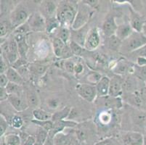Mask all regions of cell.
<instances>
[{"mask_svg":"<svg viewBox=\"0 0 146 145\" xmlns=\"http://www.w3.org/2000/svg\"><path fill=\"white\" fill-rule=\"evenodd\" d=\"M15 40L16 41L18 46V52H19L20 58L26 59V54L28 52L29 46L26 40V35L23 34H15L14 35Z\"/></svg>","mask_w":146,"mask_h":145,"instance_id":"e0dca14e","label":"cell"},{"mask_svg":"<svg viewBox=\"0 0 146 145\" xmlns=\"http://www.w3.org/2000/svg\"><path fill=\"white\" fill-rule=\"evenodd\" d=\"M134 33V30L129 23H123L118 26L115 35L121 41L124 42Z\"/></svg>","mask_w":146,"mask_h":145,"instance_id":"2e32d148","label":"cell"},{"mask_svg":"<svg viewBox=\"0 0 146 145\" xmlns=\"http://www.w3.org/2000/svg\"><path fill=\"white\" fill-rule=\"evenodd\" d=\"M36 142V138L34 136L29 135V137L23 143V145H35Z\"/></svg>","mask_w":146,"mask_h":145,"instance_id":"7dc6e473","label":"cell"},{"mask_svg":"<svg viewBox=\"0 0 146 145\" xmlns=\"http://www.w3.org/2000/svg\"><path fill=\"white\" fill-rule=\"evenodd\" d=\"M58 38L63 41L66 44H68L71 40V32L67 28L61 27L58 34Z\"/></svg>","mask_w":146,"mask_h":145,"instance_id":"83f0119b","label":"cell"},{"mask_svg":"<svg viewBox=\"0 0 146 145\" xmlns=\"http://www.w3.org/2000/svg\"><path fill=\"white\" fill-rule=\"evenodd\" d=\"M30 73L35 76H42L48 69V66L39 63H32L29 66Z\"/></svg>","mask_w":146,"mask_h":145,"instance_id":"ffe728a7","label":"cell"},{"mask_svg":"<svg viewBox=\"0 0 146 145\" xmlns=\"http://www.w3.org/2000/svg\"><path fill=\"white\" fill-rule=\"evenodd\" d=\"M123 139L127 145H143L144 142L143 134L139 132L127 133Z\"/></svg>","mask_w":146,"mask_h":145,"instance_id":"ac0fdd59","label":"cell"},{"mask_svg":"<svg viewBox=\"0 0 146 145\" xmlns=\"http://www.w3.org/2000/svg\"><path fill=\"white\" fill-rule=\"evenodd\" d=\"M32 114L34 118V120L40 121L51 120L52 116V114L50 113L49 112L40 108H36L33 110Z\"/></svg>","mask_w":146,"mask_h":145,"instance_id":"44dd1931","label":"cell"},{"mask_svg":"<svg viewBox=\"0 0 146 145\" xmlns=\"http://www.w3.org/2000/svg\"><path fill=\"white\" fill-rule=\"evenodd\" d=\"M122 42L116 35H113L108 38V46L111 50L114 51H119L121 50Z\"/></svg>","mask_w":146,"mask_h":145,"instance_id":"f1b7e54d","label":"cell"},{"mask_svg":"<svg viewBox=\"0 0 146 145\" xmlns=\"http://www.w3.org/2000/svg\"><path fill=\"white\" fill-rule=\"evenodd\" d=\"M134 70L135 66H132L131 62L124 60H119L113 69L114 73L118 75H124L129 73H134Z\"/></svg>","mask_w":146,"mask_h":145,"instance_id":"8fae6325","label":"cell"},{"mask_svg":"<svg viewBox=\"0 0 146 145\" xmlns=\"http://www.w3.org/2000/svg\"><path fill=\"white\" fill-rule=\"evenodd\" d=\"M9 68L10 67H8L7 65L6 60L1 55V57H0V73H5L7 70H8Z\"/></svg>","mask_w":146,"mask_h":145,"instance_id":"ee69618b","label":"cell"},{"mask_svg":"<svg viewBox=\"0 0 146 145\" xmlns=\"http://www.w3.org/2000/svg\"><path fill=\"white\" fill-rule=\"evenodd\" d=\"M134 73L139 79L146 83V66L140 67V66H138L136 65V66H135Z\"/></svg>","mask_w":146,"mask_h":145,"instance_id":"836d02e7","label":"cell"},{"mask_svg":"<svg viewBox=\"0 0 146 145\" xmlns=\"http://www.w3.org/2000/svg\"><path fill=\"white\" fill-rule=\"evenodd\" d=\"M21 143L20 136L15 134H8L5 135L3 145H21Z\"/></svg>","mask_w":146,"mask_h":145,"instance_id":"d4e9b609","label":"cell"},{"mask_svg":"<svg viewBox=\"0 0 146 145\" xmlns=\"http://www.w3.org/2000/svg\"><path fill=\"white\" fill-rule=\"evenodd\" d=\"M9 125H11L15 128H21L23 125V120L19 115H13L8 121Z\"/></svg>","mask_w":146,"mask_h":145,"instance_id":"e575fe53","label":"cell"},{"mask_svg":"<svg viewBox=\"0 0 146 145\" xmlns=\"http://www.w3.org/2000/svg\"><path fill=\"white\" fill-rule=\"evenodd\" d=\"M77 125V123L70 121H60L54 122V125L51 131L49 132V135L55 137V136L59 133H61L64 128L68 127H74Z\"/></svg>","mask_w":146,"mask_h":145,"instance_id":"5bb4252c","label":"cell"},{"mask_svg":"<svg viewBox=\"0 0 146 145\" xmlns=\"http://www.w3.org/2000/svg\"><path fill=\"white\" fill-rule=\"evenodd\" d=\"M6 90L7 93L10 94H16V95H20L21 92L22 91V88L21 85L16 84V83L9 82L7 86H6Z\"/></svg>","mask_w":146,"mask_h":145,"instance_id":"1f68e13d","label":"cell"},{"mask_svg":"<svg viewBox=\"0 0 146 145\" xmlns=\"http://www.w3.org/2000/svg\"><path fill=\"white\" fill-rule=\"evenodd\" d=\"M29 12L24 7L18 6L13 10L10 14V24L13 28L16 29L23 24L26 23L29 20Z\"/></svg>","mask_w":146,"mask_h":145,"instance_id":"277c9868","label":"cell"},{"mask_svg":"<svg viewBox=\"0 0 146 145\" xmlns=\"http://www.w3.org/2000/svg\"><path fill=\"white\" fill-rule=\"evenodd\" d=\"M118 26L113 17H108L103 24V31L105 36L110 38L112 36L116 34Z\"/></svg>","mask_w":146,"mask_h":145,"instance_id":"9a60e30c","label":"cell"},{"mask_svg":"<svg viewBox=\"0 0 146 145\" xmlns=\"http://www.w3.org/2000/svg\"><path fill=\"white\" fill-rule=\"evenodd\" d=\"M32 122L35 123L36 125L39 126L41 128H43L45 131L50 132L52 130L54 125V122L52 120H49V121H36V120H33Z\"/></svg>","mask_w":146,"mask_h":145,"instance_id":"4dcf8cb0","label":"cell"},{"mask_svg":"<svg viewBox=\"0 0 146 145\" xmlns=\"http://www.w3.org/2000/svg\"><path fill=\"white\" fill-rule=\"evenodd\" d=\"M7 100L9 101L12 107L16 110L17 112H23L27 110L29 107L27 102H25L20 95L16 94H10Z\"/></svg>","mask_w":146,"mask_h":145,"instance_id":"7c38bea8","label":"cell"},{"mask_svg":"<svg viewBox=\"0 0 146 145\" xmlns=\"http://www.w3.org/2000/svg\"><path fill=\"white\" fill-rule=\"evenodd\" d=\"M58 7L52 1H43L40 6V13L46 20H50L57 17Z\"/></svg>","mask_w":146,"mask_h":145,"instance_id":"ba28073f","label":"cell"},{"mask_svg":"<svg viewBox=\"0 0 146 145\" xmlns=\"http://www.w3.org/2000/svg\"><path fill=\"white\" fill-rule=\"evenodd\" d=\"M133 121L135 124L141 128L146 127V113L143 111H137L133 115Z\"/></svg>","mask_w":146,"mask_h":145,"instance_id":"4316f807","label":"cell"},{"mask_svg":"<svg viewBox=\"0 0 146 145\" xmlns=\"http://www.w3.org/2000/svg\"><path fill=\"white\" fill-rule=\"evenodd\" d=\"M9 94L5 88L0 87V101L4 102V101L8 99Z\"/></svg>","mask_w":146,"mask_h":145,"instance_id":"bcb514c9","label":"cell"},{"mask_svg":"<svg viewBox=\"0 0 146 145\" xmlns=\"http://www.w3.org/2000/svg\"><path fill=\"white\" fill-rule=\"evenodd\" d=\"M26 102H27L29 107L32 108L36 109V107L39 105V98L38 94L34 91H29L26 96Z\"/></svg>","mask_w":146,"mask_h":145,"instance_id":"cb8c5ba5","label":"cell"},{"mask_svg":"<svg viewBox=\"0 0 146 145\" xmlns=\"http://www.w3.org/2000/svg\"><path fill=\"white\" fill-rule=\"evenodd\" d=\"M31 30L32 31H42L46 30L47 21L45 18L39 12L31 14L27 21Z\"/></svg>","mask_w":146,"mask_h":145,"instance_id":"5b68a950","label":"cell"},{"mask_svg":"<svg viewBox=\"0 0 146 145\" xmlns=\"http://www.w3.org/2000/svg\"><path fill=\"white\" fill-rule=\"evenodd\" d=\"M146 44V36L143 33L134 31L127 39L122 42L121 50L124 53H132Z\"/></svg>","mask_w":146,"mask_h":145,"instance_id":"7a4b0ae2","label":"cell"},{"mask_svg":"<svg viewBox=\"0 0 146 145\" xmlns=\"http://www.w3.org/2000/svg\"><path fill=\"white\" fill-rule=\"evenodd\" d=\"M54 142L55 145H71V137L62 132L55 136Z\"/></svg>","mask_w":146,"mask_h":145,"instance_id":"484cf974","label":"cell"},{"mask_svg":"<svg viewBox=\"0 0 146 145\" xmlns=\"http://www.w3.org/2000/svg\"><path fill=\"white\" fill-rule=\"evenodd\" d=\"M75 66L76 64L72 60H66L64 62V64H63L65 70L68 72V73H74Z\"/></svg>","mask_w":146,"mask_h":145,"instance_id":"60d3db41","label":"cell"},{"mask_svg":"<svg viewBox=\"0 0 146 145\" xmlns=\"http://www.w3.org/2000/svg\"><path fill=\"white\" fill-rule=\"evenodd\" d=\"M76 91L82 99L87 102H92L97 96L95 86L88 83H81L76 86Z\"/></svg>","mask_w":146,"mask_h":145,"instance_id":"8992f818","label":"cell"},{"mask_svg":"<svg viewBox=\"0 0 146 145\" xmlns=\"http://www.w3.org/2000/svg\"><path fill=\"white\" fill-rule=\"evenodd\" d=\"M52 46L55 55L56 56L57 58H61L63 50H64V48L66 46V44L63 41H61L58 37H56V38H54V39H53Z\"/></svg>","mask_w":146,"mask_h":145,"instance_id":"603a6c76","label":"cell"},{"mask_svg":"<svg viewBox=\"0 0 146 145\" xmlns=\"http://www.w3.org/2000/svg\"><path fill=\"white\" fill-rule=\"evenodd\" d=\"M110 81H111V79L108 77L103 76L101 79L98 81V83L95 85L98 97H106L109 94Z\"/></svg>","mask_w":146,"mask_h":145,"instance_id":"4fadbf2b","label":"cell"},{"mask_svg":"<svg viewBox=\"0 0 146 145\" xmlns=\"http://www.w3.org/2000/svg\"><path fill=\"white\" fill-rule=\"evenodd\" d=\"M71 107H66L59 111L55 112V113L52 114V121L53 122L60 121H64L65 119L68 118L70 113H71Z\"/></svg>","mask_w":146,"mask_h":145,"instance_id":"7402d4cb","label":"cell"},{"mask_svg":"<svg viewBox=\"0 0 146 145\" xmlns=\"http://www.w3.org/2000/svg\"><path fill=\"white\" fill-rule=\"evenodd\" d=\"M47 104H48V106L50 108L56 109L59 105V101L56 99H50L47 102Z\"/></svg>","mask_w":146,"mask_h":145,"instance_id":"c3c4849f","label":"cell"},{"mask_svg":"<svg viewBox=\"0 0 146 145\" xmlns=\"http://www.w3.org/2000/svg\"><path fill=\"white\" fill-rule=\"evenodd\" d=\"M130 26L135 32L142 33L144 24L146 21L143 16L138 14L136 11L133 10L132 8H130Z\"/></svg>","mask_w":146,"mask_h":145,"instance_id":"30bf717a","label":"cell"},{"mask_svg":"<svg viewBox=\"0 0 146 145\" xmlns=\"http://www.w3.org/2000/svg\"><path fill=\"white\" fill-rule=\"evenodd\" d=\"M84 70V66L82 64L77 63L76 64L75 69H74V73L76 74H80L82 73Z\"/></svg>","mask_w":146,"mask_h":145,"instance_id":"816d5d0a","label":"cell"},{"mask_svg":"<svg viewBox=\"0 0 146 145\" xmlns=\"http://www.w3.org/2000/svg\"><path fill=\"white\" fill-rule=\"evenodd\" d=\"M26 65H27L26 59L19 58L16 62L12 65V68L14 69H15V70H18V69H19L20 68L23 67V66H26Z\"/></svg>","mask_w":146,"mask_h":145,"instance_id":"7bdbcfd3","label":"cell"},{"mask_svg":"<svg viewBox=\"0 0 146 145\" xmlns=\"http://www.w3.org/2000/svg\"><path fill=\"white\" fill-rule=\"evenodd\" d=\"M82 2L90 6V7L93 8V9H97L98 7V5H99V2L95 1V0H92V1H83Z\"/></svg>","mask_w":146,"mask_h":145,"instance_id":"681fc988","label":"cell"},{"mask_svg":"<svg viewBox=\"0 0 146 145\" xmlns=\"http://www.w3.org/2000/svg\"><path fill=\"white\" fill-rule=\"evenodd\" d=\"M10 26H12L11 24L10 25L8 23L5 22V21H1V24H0V37H1V39L6 36L7 34H8L10 28Z\"/></svg>","mask_w":146,"mask_h":145,"instance_id":"74e56055","label":"cell"},{"mask_svg":"<svg viewBox=\"0 0 146 145\" xmlns=\"http://www.w3.org/2000/svg\"><path fill=\"white\" fill-rule=\"evenodd\" d=\"M137 61V66L143 67V66H146V58L139 57L136 58Z\"/></svg>","mask_w":146,"mask_h":145,"instance_id":"f907efd6","label":"cell"},{"mask_svg":"<svg viewBox=\"0 0 146 145\" xmlns=\"http://www.w3.org/2000/svg\"><path fill=\"white\" fill-rule=\"evenodd\" d=\"M7 78H8L9 81L12 82V83H16L18 85H22L24 82V79L20 75V73L17 71L15 69L13 68L12 67H10L8 70H7L5 73Z\"/></svg>","mask_w":146,"mask_h":145,"instance_id":"d6986e66","label":"cell"},{"mask_svg":"<svg viewBox=\"0 0 146 145\" xmlns=\"http://www.w3.org/2000/svg\"><path fill=\"white\" fill-rule=\"evenodd\" d=\"M9 82L10 81H9L8 78H7L6 74H0V87L6 88Z\"/></svg>","mask_w":146,"mask_h":145,"instance_id":"f6af8a7d","label":"cell"},{"mask_svg":"<svg viewBox=\"0 0 146 145\" xmlns=\"http://www.w3.org/2000/svg\"></svg>","mask_w":146,"mask_h":145,"instance_id":"11a10c76","label":"cell"},{"mask_svg":"<svg viewBox=\"0 0 146 145\" xmlns=\"http://www.w3.org/2000/svg\"><path fill=\"white\" fill-rule=\"evenodd\" d=\"M130 54L135 56V58H139V57H142V58H146V44L141 47L139 50H136V51L130 53Z\"/></svg>","mask_w":146,"mask_h":145,"instance_id":"b9f144b4","label":"cell"},{"mask_svg":"<svg viewBox=\"0 0 146 145\" xmlns=\"http://www.w3.org/2000/svg\"><path fill=\"white\" fill-rule=\"evenodd\" d=\"M136 88V81H135L132 78H130L129 79L125 80L124 82V86H123V90L124 89L126 91H134V89Z\"/></svg>","mask_w":146,"mask_h":145,"instance_id":"f35d334b","label":"cell"},{"mask_svg":"<svg viewBox=\"0 0 146 145\" xmlns=\"http://www.w3.org/2000/svg\"><path fill=\"white\" fill-rule=\"evenodd\" d=\"M29 31H31V29L27 23L21 26L20 27L17 28L16 29H15V34H23V35H26Z\"/></svg>","mask_w":146,"mask_h":145,"instance_id":"ab89813d","label":"cell"},{"mask_svg":"<svg viewBox=\"0 0 146 145\" xmlns=\"http://www.w3.org/2000/svg\"><path fill=\"white\" fill-rule=\"evenodd\" d=\"M44 145H55V142H54V137L48 135L47 140L44 142Z\"/></svg>","mask_w":146,"mask_h":145,"instance_id":"f5cc1de1","label":"cell"},{"mask_svg":"<svg viewBox=\"0 0 146 145\" xmlns=\"http://www.w3.org/2000/svg\"><path fill=\"white\" fill-rule=\"evenodd\" d=\"M47 21V27H46V30L47 33H53V31H55V29L58 28L60 24L59 21L57 19V18H52L50 20H46Z\"/></svg>","mask_w":146,"mask_h":145,"instance_id":"d6a6232c","label":"cell"},{"mask_svg":"<svg viewBox=\"0 0 146 145\" xmlns=\"http://www.w3.org/2000/svg\"><path fill=\"white\" fill-rule=\"evenodd\" d=\"M100 44V37L99 32L96 28L91 29L89 31L86 38L84 48L89 51L96 50Z\"/></svg>","mask_w":146,"mask_h":145,"instance_id":"52a82bcc","label":"cell"},{"mask_svg":"<svg viewBox=\"0 0 146 145\" xmlns=\"http://www.w3.org/2000/svg\"><path fill=\"white\" fill-rule=\"evenodd\" d=\"M106 144H107V141H102V142H98L95 145H106Z\"/></svg>","mask_w":146,"mask_h":145,"instance_id":"db71d44e","label":"cell"},{"mask_svg":"<svg viewBox=\"0 0 146 145\" xmlns=\"http://www.w3.org/2000/svg\"><path fill=\"white\" fill-rule=\"evenodd\" d=\"M68 46L70 47V50H71V52L74 55L79 56L82 54L84 50V46H82V45H80L79 44L76 43L74 41L71 40V42H69Z\"/></svg>","mask_w":146,"mask_h":145,"instance_id":"f546056e","label":"cell"},{"mask_svg":"<svg viewBox=\"0 0 146 145\" xmlns=\"http://www.w3.org/2000/svg\"><path fill=\"white\" fill-rule=\"evenodd\" d=\"M102 77L103 76H102L100 73H98L92 72V73H90L87 75V81H89L90 84H95V85L98 83V81H99L101 79Z\"/></svg>","mask_w":146,"mask_h":145,"instance_id":"d590c367","label":"cell"},{"mask_svg":"<svg viewBox=\"0 0 146 145\" xmlns=\"http://www.w3.org/2000/svg\"><path fill=\"white\" fill-rule=\"evenodd\" d=\"M78 7L71 2L63 1L59 4L57 11V19L63 28L71 27L77 14Z\"/></svg>","mask_w":146,"mask_h":145,"instance_id":"6da1fadb","label":"cell"},{"mask_svg":"<svg viewBox=\"0 0 146 145\" xmlns=\"http://www.w3.org/2000/svg\"><path fill=\"white\" fill-rule=\"evenodd\" d=\"M8 126L9 123L7 118H5L4 115L1 114V116H0V136L1 137L5 135L7 129L8 128Z\"/></svg>","mask_w":146,"mask_h":145,"instance_id":"8d00e7d4","label":"cell"},{"mask_svg":"<svg viewBox=\"0 0 146 145\" xmlns=\"http://www.w3.org/2000/svg\"><path fill=\"white\" fill-rule=\"evenodd\" d=\"M124 80L121 75H114L110 81L109 94L108 96L111 97H116L120 95L123 90Z\"/></svg>","mask_w":146,"mask_h":145,"instance_id":"9c48e42d","label":"cell"},{"mask_svg":"<svg viewBox=\"0 0 146 145\" xmlns=\"http://www.w3.org/2000/svg\"><path fill=\"white\" fill-rule=\"evenodd\" d=\"M92 14V12L90 10V6L84 3H82V6H79L77 14L71 26L73 30H78L87 26Z\"/></svg>","mask_w":146,"mask_h":145,"instance_id":"3957f363","label":"cell"}]
</instances>
